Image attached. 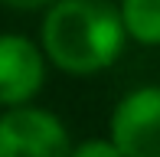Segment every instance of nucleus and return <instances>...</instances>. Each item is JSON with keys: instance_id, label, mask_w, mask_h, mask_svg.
I'll return each mask as SVG.
<instances>
[{"instance_id": "3", "label": "nucleus", "mask_w": 160, "mask_h": 157, "mask_svg": "<svg viewBox=\"0 0 160 157\" xmlns=\"http://www.w3.org/2000/svg\"><path fill=\"white\" fill-rule=\"evenodd\" d=\"M108 131L124 157H160V85L128 92L114 105Z\"/></svg>"}, {"instance_id": "2", "label": "nucleus", "mask_w": 160, "mask_h": 157, "mask_svg": "<svg viewBox=\"0 0 160 157\" xmlns=\"http://www.w3.org/2000/svg\"><path fill=\"white\" fill-rule=\"evenodd\" d=\"M0 157H72V141L59 115L17 105L0 115Z\"/></svg>"}, {"instance_id": "6", "label": "nucleus", "mask_w": 160, "mask_h": 157, "mask_svg": "<svg viewBox=\"0 0 160 157\" xmlns=\"http://www.w3.org/2000/svg\"><path fill=\"white\" fill-rule=\"evenodd\" d=\"M72 157H124V154L111 138H92L72 147Z\"/></svg>"}, {"instance_id": "7", "label": "nucleus", "mask_w": 160, "mask_h": 157, "mask_svg": "<svg viewBox=\"0 0 160 157\" xmlns=\"http://www.w3.org/2000/svg\"><path fill=\"white\" fill-rule=\"evenodd\" d=\"M0 3L10 10H49L56 0H0Z\"/></svg>"}, {"instance_id": "4", "label": "nucleus", "mask_w": 160, "mask_h": 157, "mask_svg": "<svg viewBox=\"0 0 160 157\" xmlns=\"http://www.w3.org/2000/svg\"><path fill=\"white\" fill-rule=\"evenodd\" d=\"M46 82V53L20 33H0V105H30Z\"/></svg>"}, {"instance_id": "1", "label": "nucleus", "mask_w": 160, "mask_h": 157, "mask_svg": "<svg viewBox=\"0 0 160 157\" xmlns=\"http://www.w3.org/2000/svg\"><path fill=\"white\" fill-rule=\"evenodd\" d=\"M124 39L121 10L105 0H56L39 30L46 59L69 75H95L114 66Z\"/></svg>"}, {"instance_id": "5", "label": "nucleus", "mask_w": 160, "mask_h": 157, "mask_svg": "<svg viewBox=\"0 0 160 157\" xmlns=\"http://www.w3.org/2000/svg\"><path fill=\"white\" fill-rule=\"evenodd\" d=\"M128 39L141 46H160V0H121Z\"/></svg>"}]
</instances>
